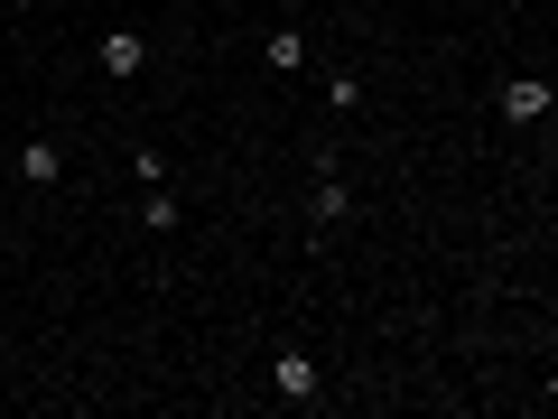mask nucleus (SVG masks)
Returning <instances> with one entry per match:
<instances>
[{"label": "nucleus", "mask_w": 558, "mask_h": 419, "mask_svg": "<svg viewBox=\"0 0 558 419\" xmlns=\"http://www.w3.org/2000/svg\"><path fill=\"white\" fill-rule=\"evenodd\" d=\"M326 103H336V112H354V103H363V75H344V65H336V75H326Z\"/></svg>", "instance_id": "8"}, {"label": "nucleus", "mask_w": 558, "mask_h": 419, "mask_svg": "<svg viewBox=\"0 0 558 419\" xmlns=\"http://www.w3.org/2000/svg\"><path fill=\"white\" fill-rule=\"evenodd\" d=\"M307 224H317V234H344V224H354V178H344V159H336V149H317V187H307Z\"/></svg>", "instance_id": "1"}, {"label": "nucleus", "mask_w": 558, "mask_h": 419, "mask_svg": "<svg viewBox=\"0 0 558 419\" xmlns=\"http://www.w3.org/2000/svg\"><path fill=\"white\" fill-rule=\"evenodd\" d=\"M57 178H65V149H57V140H47V131L20 140V187H57Z\"/></svg>", "instance_id": "6"}, {"label": "nucleus", "mask_w": 558, "mask_h": 419, "mask_svg": "<svg viewBox=\"0 0 558 419\" xmlns=\"http://www.w3.org/2000/svg\"><path fill=\"white\" fill-rule=\"evenodd\" d=\"M10 10H38V0H10Z\"/></svg>", "instance_id": "9"}, {"label": "nucleus", "mask_w": 558, "mask_h": 419, "mask_svg": "<svg viewBox=\"0 0 558 419\" xmlns=\"http://www.w3.org/2000/svg\"><path fill=\"white\" fill-rule=\"evenodd\" d=\"M260 65H270V75H299V65H307V28H299V20H279L270 38H260Z\"/></svg>", "instance_id": "5"}, {"label": "nucleus", "mask_w": 558, "mask_h": 419, "mask_svg": "<svg viewBox=\"0 0 558 419\" xmlns=\"http://www.w3.org/2000/svg\"><path fill=\"white\" fill-rule=\"evenodd\" d=\"M549 103H558L549 75H502V84H494V112H502V121H549Z\"/></svg>", "instance_id": "3"}, {"label": "nucleus", "mask_w": 558, "mask_h": 419, "mask_svg": "<svg viewBox=\"0 0 558 419\" xmlns=\"http://www.w3.org/2000/svg\"><path fill=\"white\" fill-rule=\"evenodd\" d=\"M140 224H149V234H178V187H149V205H140Z\"/></svg>", "instance_id": "7"}, {"label": "nucleus", "mask_w": 558, "mask_h": 419, "mask_svg": "<svg viewBox=\"0 0 558 419\" xmlns=\"http://www.w3.org/2000/svg\"><path fill=\"white\" fill-rule=\"evenodd\" d=\"M270 392L289 400V410H317V355H307V345H279L270 355Z\"/></svg>", "instance_id": "2"}, {"label": "nucleus", "mask_w": 558, "mask_h": 419, "mask_svg": "<svg viewBox=\"0 0 558 419\" xmlns=\"http://www.w3.org/2000/svg\"><path fill=\"white\" fill-rule=\"evenodd\" d=\"M94 57H102V75H112V84H140V65H149V38H140V28H102Z\"/></svg>", "instance_id": "4"}]
</instances>
